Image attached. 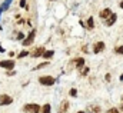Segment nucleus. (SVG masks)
Segmentation results:
<instances>
[{
  "label": "nucleus",
  "mask_w": 123,
  "mask_h": 113,
  "mask_svg": "<svg viewBox=\"0 0 123 113\" xmlns=\"http://www.w3.org/2000/svg\"><path fill=\"white\" fill-rule=\"evenodd\" d=\"M23 112L24 113H40L42 112V106H39L37 103H27L23 106Z\"/></svg>",
  "instance_id": "f257e3e1"
},
{
  "label": "nucleus",
  "mask_w": 123,
  "mask_h": 113,
  "mask_svg": "<svg viewBox=\"0 0 123 113\" xmlns=\"http://www.w3.org/2000/svg\"><path fill=\"white\" fill-rule=\"evenodd\" d=\"M39 83L40 85H43V86H53L54 83H56V79L53 77V76H40L39 77Z\"/></svg>",
  "instance_id": "f03ea898"
},
{
  "label": "nucleus",
  "mask_w": 123,
  "mask_h": 113,
  "mask_svg": "<svg viewBox=\"0 0 123 113\" xmlns=\"http://www.w3.org/2000/svg\"><path fill=\"white\" fill-rule=\"evenodd\" d=\"M34 37H36V30L33 29V30L27 34V37H24V40H21V44H23V46H26V47H27V46H30V44L33 43Z\"/></svg>",
  "instance_id": "7ed1b4c3"
},
{
  "label": "nucleus",
  "mask_w": 123,
  "mask_h": 113,
  "mask_svg": "<svg viewBox=\"0 0 123 113\" xmlns=\"http://www.w3.org/2000/svg\"><path fill=\"white\" fill-rule=\"evenodd\" d=\"M14 66H16V63H14V60H11V59H9V60H1V62H0V67L6 69L7 72H9V70H13Z\"/></svg>",
  "instance_id": "20e7f679"
},
{
  "label": "nucleus",
  "mask_w": 123,
  "mask_h": 113,
  "mask_svg": "<svg viewBox=\"0 0 123 113\" xmlns=\"http://www.w3.org/2000/svg\"><path fill=\"white\" fill-rule=\"evenodd\" d=\"M13 103V97L9 95H0V106H9Z\"/></svg>",
  "instance_id": "39448f33"
},
{
  "label": "nucleus",
  "mask_w": 123,
  "mask_h": 113,
  "mask_svg": "<svg viewBox=\"0 0 123 113\" xmlns=\"http://www.w3.org/2000/svg\"><path fill=\"white\" fill-rule=\"evenodd\" d=\"M85 112L86 113H102V106H100V105H95V103H92V105L87 106V109H86Z\"/></svg>",
  "instance_id": "423d86ee"
},
{
  "label": "nucleus",
  "mask_w": 123,
  "mask_h": 113,
  "mask_svg": "<svg viewBox=\"0 0 123 113\" xmlns=\"http://www.w3.org/2000/svg\"><path fill=\"white\" fill-rule=\"evenodd\" d=\"M105 47H106V44H105L103 42H96V43L93 44V53H95V54H99V53H102V52L105 50Z\"/></svg>",
  "instance_id": "0eeeda50"
},
{
  "label": "nucleus",
  "mask_w": 123,
  "mask_h": 113,
  "mask_svg": "<svg viewBox=\"0 0 123 113\" xmlns=\"http://www.w3.org/2000/svg\"><path fill=\"white\" fill-rule=\"evenodd\" d=\"M46 52V49L43 47V46H40V47H36L30 54H32V57H42V54Z\"/></svg>",
  "instance_id": "6e6552de"
},
{
  "label": "nucleus",
  "mask_w": 123,
  "mask_h": 113,
  "mask_svg": "<svg viewBox=\"0 0 123 113\" xmlns=\"http://www.w3.org/2000/svg\"><path fill=\"white\" fill-rule=\"evenodd\" d=\"M113 14V11H112V9H109V7H106V9H103L100 13H99V16H100V19H107V17H110Z\"/></svg>",
  "instance_id": "1a4fd4ad"
},
{
  "label": "nucleus",
  "mask_w": 123,
  "mask_h": 113,
  "mask_svg": "<svg viewBox=\"0 0 123 113\" xmlns=\"http://www.w3.org/2000/svg\"><path fill=\"white\" fill-rule=\"evenodd\" d=\"M69 108H70V103H69L67 100H62L60 108H59V113H67Z\"/></svg>",
  "instance_id": "9d476101"
},
{
  "label": "nucleus",
  "mask_w": 123,
  "mask_h": 113,
  "mask_svg": "<svg viewBox=\"0 0 123 113\" xmlns=\"http://www.w3.org/2000/svg\"><path fill=\"white\" fill-rule=\"evenodd\" d=\"M116 20H118V14H116V13H113L110 17H107V19H106L105 24H106V26H113V24L116 23Z\"/></svg>",
  "instance_id": "9b49d317"
},
{
  "label": "nucleus",
  "mask_w": 123,
  "mask_h": 113,
  "mask_svg": "<svg viewBox=\"0 0 123 113\" xmlns=\"http://www.w3.org/2000/svg\"><path fill=\"white\" fill-rule=\"evenodd\" d=\"M73 62L76 63V69H79V70L85 66V59H83V57H77V59H75Z\"/></svg>",
  "instance_id": "f8f14e48"
},
{
  "label": "nucleus",
  "mask_w": 123,
  "mask_h": 113,
  "mask_svg": "<svg viewBox=\"0 0 123 113\" xmlns=\"http://www.w3.org/2000/svg\"><path fill=\"white\" fill-rule=\"evenodd\" d=\"M53 54H54V50H46V52L42 54V57H43L44 60H50V59L53 57Z\"/></svg>",
  "instance_id": "ddd939ff"
},
{
  "label": "nucleus",
  "mask_w": 123,
  "mask_h": 113,
  "mask_svg": "<svg viewBox=\"0 0 123 113\" xmlns=\"http://www.w3.org/2000/svg\"><path fill=\"white\" fill-rule=\"evenodd\" d=\"M86 22H87V23H86V27H87V29H93V27H95V20H93L92 16H90Z\"/></svg>",
  "instance_id": "4468645a"
},
{
  "label": "nucleus",
  "mask_w": 123,
  "mask_h": 113,
  "mask_svg": "<svg viewBox=\"0 0 123 113\" xmlns=\"http://www.w3.org/2000/svg\"><path fill=\"white\" fill-rule=\"evenodd\" d=\"M11 4V0H4V3L1 4V7H0V10L1 11H6L7 9H9V6Z\"/></svg>",
  "instance_id": "2eb2a0df"
},
{
  "label": "nucleus",
  "mask_w": 123,
  "mask_h": 113,
  "mask_svg": "<svg viewBox=\"0 0 123 113\" xmlns=\"http://www.w3.org/2000/svg\"><path fill=\"white\" fill-rule=\"evenodd\" d=\"M42 113H52V106H50L49 103L43 105V106H42Z\"/></svg>",
  "instance_id": "dca6fc26"
},
{
  "label": "nucleus",
  "mask_w": 123,
  "mask_h": 113,
  "mask_svg": "<svg viewBox=\"0 0 123 113\" xmlns=\"http://www.w3.org/2000/svg\"><path fill=\"white\" fill-rule=\"evenodd\" d=\"M89 72H90V67L83 66V67L80 69V76H87V75H89Z\"/></svg>",
  "instance_id": "f3484780"
},
{
  "label": "nucleus",
  "mask_w": 123,
  "mask_h": 113,
  "mask_svg": "<svg viewBox=\"0 0 123 113\" xmlns=\"http://www.w3.org/2000/svg\"><path fill=\"white\" fill-rule=\"evenodd\" d=\"M49 65V62L46 60V62H43V63H40V65H37L36 67H33V70H39V69H43V67H46Z\"/></svg>",
  "instance_id": "a211bd4d"
},
{
  "label": "nucleus",
  "mask_w": 123,
  "mask_h": 113,
  "mask_svg": "<svg viewBox=\"0 0 123 113\" xmlns=\"http://www.w3.org/2000/svg\"><path fill=\"white\" fill-rule=\"evenodd\" d=\"M26 56H29V52H27V50H21L17 57H19V59H23V57H26Z\"/></svg>",
  "instance_id": "6ab92c4d"
},
{
  "label": "nucleus",
  "mask_w": 123,
  "mask_h": 113,
  "mask_svg": "<svg viewBox=\"0 0 123 113\" xmlns=\"http://www.w3.org/2000/svg\"><path fill=\"white\" fill-rule=\"evenodd\" d=\"M115 53H116V54H123V44H122V46L115 47Z\"/></svg>",
  "instance_id": "aec40b11"
},
{
  "label": "nucleus",
  "mask_w": 123,
  "mask_h": 113,
  "mask_svg": "<svg viewBox=\"0 0 123 113\" xmlns=\"http://www.w3.org/2000/svg\"><path fill=\"white\" fill-rule=\"evenodd\" d=\"M69 95H70L72 97H76V96H77V89L72 87V89H70V92H69Z\"/></svg>",
  "instance_id": "412c9836"
},
{
  "label": "nucleus",
  "mask_w": 123,
  "mask_h": 113,
  "mask_svg": "<svg viewBox=\"0 0 123 113\" xmlns=\"http://www.w3.org/2000/svg\"><path fill=\"white\" fill-rule=\"evenodd\" d=\"M106 113H120V110H119L118 108H110V109H109Z\"/></svg>",
  "instance_id": "4be33fe9"
},
{
  "label": "nucleus",
  "mask_w": 123,
  "mask_h": 113,
  "mask_svg": "<svg viewBox=\"0 0 123 113\" xmlns=\"http://www.w3.org/2000/svg\"><path fill=\"white\" fill-rule=\"evenodd\" d=\"M16 39H17V40H24V33L19 32V33H17V36H16Z\"/></svg>",
  "instance_id": "5701e85b"
},
{
  "label": "nucleus",
  "mask_w": 123,
  "mask_h": 113,
  "mask_svg": "<svg viewBox=\"0 0 123 113\" xmlns=\"http://www.w3.org/2000/svg\"><path fill=\"white\" fill-rule=\"evenodd\" d=\"M105 80H106V82H110V80H112V75H110V73H106Z\"/></svg>",
  "instance_id": "b1692460"
},
{
  "label": "nucleus",
  "mask_w": 123,
  "mask_h": 113,
  "mask_svg": "<svg viewBox=\"0 0 123 113\" xmlns=\"http://www.w3.org/2000/svg\"><path fill=\"white\" fill-rule=\"evenodd\" d=\"M14 75H16L14 70H9V72H7V76H14Z\"/></svg>",
  "instance_id": "393cba45"
},
{
  "label": "nucleus",
  "mask_w": 123,
  "mask_h": 113,
  "mask_svg": "<svg viewBox=\"0 0 123 113\" xmlns=\"http://www.w3.org/2000/svg\"><path fill=\"white\" fill-rule=\"evenodd\" d=\"M20 7H26V0H20Z\"/></svg>",
  "instance_id": "a878e982"
},
{
  "label": "nucleus",
  "mask_w": 123,
  "mask_h": 113,
  "mask_svg": "<svg viewBox=\"0 0 123 113\" xmlns=\"http://www.w3.org/2000/svg\"><path fill=\"white\" fill-rule=\"evenodd\" d=\"M119 80H120V82H123V73L120 75V77H119Z\"/></svg>",
  "instance_id": "bb28decb"
},
{
  "label": "nucleus",
  "mask_w": 123,
  "mask_h": 113,
  "mask_svg": "<svg viewBox=\"0 0 123 113\" xmlns=\"http://www.w3.org/2000/svg\"><path fill=\"white\" fill-rule=\"evenodd\" d=\"M119 110H122L123 112V102H122V105H120V108H119Z\"/></svg>",
  "instance_id": "cd10ccee"
},
{
  "label": "nucleus",
  "mask_w": 123,
  "mask_h": 113,
  "mask_svg": "<svg viewBox=\"0 0 123 113\" xmlns=\"http://www.w3.org/2000/svg\"><path fill=\"white\" fill-rule=\"evenodd\" d=\"M3 52H4V49H3V47L0 46V53H3Z\"/></svg>",
  "instance_id": "c85d7f7f"
},
{
  "label": "nucleus",
  "mask_w": 123,
  "mask_h": 113,
  "mask_svg": "<svg viewBox=\"0 0 123 113\" xmlns=\"http://www.w3.org/2000/svg\"><path fill=\"white\" fill-rule=\"evenodd\" d=\"M76 113H86L85 110H79V112H76Z\"/></svg>",
  "instance_id": "c756f323"
},
{
  "label": "nucleus",
  "mask_w": 123,
  "mask_h": 113,
  "mask_svg": "<svg viewBox=\"0 0 123 113\" xmlns=\"http://www.w3.org/2000/svg\"><path fill=\"white\" fill-rule=\"evenodd\" d=\"M120 9H123V1H120Z\"/></svg>",
  "instance_id": "7c9ffc66"
},
{
  "label": "nucleus",
  "mask_w": 123,
  "mask_h": 113,
  "mask_svg": "<svg viewBox=\"0 0 123 113\" xmlns=\"http://www.w3.org/2000/svg\"><path fill=\"white\" fill-rule=\"evenodd\" d=\"M0 14H1V10H0Z\"/></svg>",
  "instance_id": "2f4dec72"
},
{
  "label": "nucleus",
  "mask_w": 123,
  "mask_h": 113,
  "mask_svg": "<svg viewBox=\"0 0 123 113\" xmlns=\"http://www.w3.org/2000/svg\"><path fill=\"white\" fill-rule=\"evenodd\" d=\"M122 102H123V97H122Z\"/></svg>",
  "instance_id": "473e14b6"
},
{
  "label": "nucleus",
  "mask_w": 123,
  "mask_h": 113,
  "mask_svg": "<svg viewBox=\"0 0 123 113\" xmlns=\"http://www.w3.org/2000/svg\"><path fill=\"white\" fill-rule=\"evenodd\" d=\"M52 1H54V0H52Z\"/></svg>",
  "instance_id": "72a5a7b5"
}]
</instances>
